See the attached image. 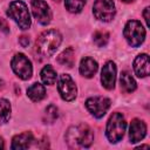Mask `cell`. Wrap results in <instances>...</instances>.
Wrapping results in <instances>:
<instances>
[{"label":"cell","mask_w":150,"mask_h":150,"mask_svg":"<svg viewBox=\"0 0 150 150\" xmlns=\"http://www.w3.org/2000/svg\"><path fill=\"white\" fill-rule=\"evenodd\" d=\"M62 41L61 34L55 29H49L40 34L36 40V52L45 57L52 56Z\"/></svg>","instance_id":"1"},{"label":"cell","mask_w":150,"mask_h":150,"mask_svg":"<svg viewBox=\"0 0 150 150\" xmlns=\"http://www.w3.org/2000/svg\"><path fill=\"white\" fill-rule=\"evenodd\" d=\"M66 139L71 148H88L94 141V134L87 124H80L68 129Z\"/></svg>","instance_id":"2"},{"label":"cell","mask_w":150,"mask_h":150,"mask_svg":"<svg viewBox=\"0 0 150 150\" xmlns=\"http://www.w3.org/2000/svg\"><path fill=\"white\" fill-rule=\"evenodd\" d=\"M7 15L11 19H13L21 29H28L30 27V23H32L30 14L27 5L23 1L15 0L11 2L7 11Z\"/></svg>","instance_id":"3"},{"label":"cell","mask_w":150,"mask_h":150,"mask_svg":"<svg viewBox=\"0 0 150 150\" xmlns=\"http://www.w3.org/2000/svg\"><path fill=\"white\" fill-rule=\"evenodd\" d=\"M125 128H127V122H125L124 117L122 116V114L114 112L110 116V118L107 123V129H105V134H107L109 142H111V143L120 142L124 136Z\"/></svg>","instance_id":"4"},{"label":"cell","mask_w":150,"mask_h":150,"mask_svg":"<svg viewBox=\"0 0 150 150\" xmlns=\"http://www.w3.org/2000/svg\"><path fill=\"white\" fill-rule=\"evenodd\" d=\"M123 35L131 47H138L145 39V29L137 20H130L124 26Z\"/></svg>","instance_id":"5"},{"label":"cell","mask_w":150,"mask_h":150,"mask_svg":"<svg viewBox=\"0 0 150 150\" xmlns=\"http://www.w3.org/2000/svg\"><path fill=\"white\" fill-rule=\"evenodd\" d=\"M93 13L100 21L109 22L116 14L115 4L112 0H95L93 6Z\"/></svg>","instance_id":"6"},{"label":"cell","mask_w":150,"mask_h":150,"mask_svg":"<svg viewBox=\"0 0 150 150\" xmlns=\"http://www.w3.org/2000/svg\"><path fill=\"white\" fill-rule=\"evenodd\" d=\"M12 69L13 71L21 79V80H28L30 79L33 74V67L32 62L28 60V57L21 53L15 54L12 59Z\"/></svg>","instance_id":"7"},{"label":"cell","mask_w":150,"mask_h":150,"mask_svg":"<svg viewBox=\"0 0 150 150\" xmlns=\"http://www.w3.org/2000/svg\"><path fill=\"white\" fill-rule=\"evenodd\" d=\"M57 89H59L60 96L64 101L70 102V101L75 100L76 94H77V88H76L75 82L68 74L60 75V77L57 80Z\"/></svg>","instance_id":"8"},{"label":"cell","mask_w":150,"mask_h":150,"mask_svg":"<svg viewBox=\"0 0 150 150\" xmlns=\"http://www.w3.org/2000/svg\"><path fill=\"white\" fill-rule=\"evenodd\" d=\"M86 107L94 117L101 118L108 111V109L110 107V100L107 97H103V96L89 97L86 101Z\"/></svg>","instance_id":"9"},{"label":"cell","mask_w":150,"mask_h":150,"mask_svg":"<svg viewBox=\"0 0 150 150\" xmlns=\"http://www.w3.org/2000/svg\"><path fill=\"white\" fill-rule=\"evenodd\" d=\"M34 18L41 25H48L52 20V12L45 0H32L30 4Z\"/></svg>","instance_id":"10"},{"label":"cell","mask_w":150,"mask_h":150,"mask_svg":"<svg viewBox=\"0 0 150 150\" xmlns=\"http://www.w3.org/2000/svg\"><path fill=\"white\" fill-rule=\"evenodd\" d=\"M101 82L105 89H114L116 82V66L112 61H108L103 66L101 71Z\"/></svg>","instance_id":"11"},{"label":"cell","mask_w":150,"mask_h":150,"mask_svg":"<svg viewBox=\"0 0 150 150\" xmlns=\"http://www.w3.org/2000/svg\"><path fill=\"white\" fill-rule=\"evenodd\" d=\"M146 135V125L143 121L135 118L130 123L129 128V138L131 143H136L142 141Z\"/></svg>","instance_id":"12"},{"label":"cell","mask_w":150,"mask_h":150,"mask_svg":"<svg viewBox=\"0 0 150 150\" xmlns=\"http://www.w3.org/2000/svg\"><path fill=\"white\" fill-rule=\"evenodd\" d=\"M134 70L138 77H145L149 75V56L148 54H139L134 61Z\"/></svg>","instance_id":"13"},{"label":"cell","mask_w":150,"mask_h":150,"mask_svg":"<svg viewBox=\"0 0 150 150\" xmlns=\"http://www.w3.org/2000/svg\"><path fill=\"white\" fill-rule=\"evenodd\" d=\"M34 141V137L32 135V132H22L16 135L13 141H12V145L11 148L14 150H22V149H28L32 143Z\"/></svg>","instance_id":"14"},{"label":"cell","mask_w":150,"mask_h":150,"mask_svg":"<svg viewBox=\"0 0 150 150\" xmlns=\"http://www.w3.org/2000/svg\"><path fill=\"white\" fill-rule=\"evenodd\" d=\"M97 68H98L97 62L94 59L87 56V57H83L81 60V63H80V73H81L82 76L88 77V79L93 77L96 74Z\"/></svg>","instance_id":"15"},{"label":"cell","mask_w":150,"mask_h":150,"mask_svg":"<svg viewBox=\"0 0 150 150\" xmlns=\"http://www.w3.org/2000/svg\"><path fill=\"white\" fill-rule=\"evenodd\" d=\"M27 96L33 101V102H39L46 96V89L41 83H33L28 89H27Z\"/></svg>","instance_id":"16"},{"label":"cell","mask_w":150,"mask_h":150,"mask_svg":"<svg viewBox=\"0 0 150 150\" xmlns=\"http://www.w3.org/2000/svg\"><path fill=\"white\" fill-rule=\"evenodd\" d=\"M121 89L124 93H132L136 89V81L128 71H122L120 76Z\"/></svg>","instance_id":"17"},{"label":"cell","mask_w":150,"mask_h":150,"mask_svg":"<svg viewBox=\"0 0 150 150\" xmlns=\"http://www.w3.org/2000/svg\"><path fill=\"white\" fill-rule=\"evenodd\" d=\"M74 61H75V53L73 48H67L64 49L59 56H57V62L62 66H67L69 68H71L74 66Z\"/></svg>","instance_id":"18"},{"label":"cell","mask_w":150,"mask_h":150,"mask_svg":"<svg viewBox=\"0 0 150 150\" xmlns=\"http://www.w3.org/2000/svg\"><path fill=\"white\" fill-rule=\"evenodd\" d=\"M41 80L45 84L52 86L56 81V71L52 66H45L41 70Z\"/></svg>","instance_id":"19"},{"label":"cell","mask_w":150,"mask_h":150,"mask_svg":"<svg viewBox=\"0 0 150 150\" xmlns=\"http://www.w3.org/2000/svg\"><path fill=\"white\" fill-rule=\"evenodd\" d=\"M11 117V103L5 100L0 98V123H7Z\"/></svg>","instance_id":"20"},{"label":"cell","mask_w":150,"mask_h":150,"mask_svg":"<svg viewBox=\"0 0 150 150\" xmlns=\"http://www.w3.org/2000/svg\"><path fill=\"white\" fill-rule=\"evenodd\" d=\"M64 5L70 13H79L83 9L86 0H64Z\"/></svg>","instance_id":"21"},{"label":"cell","mask_w":150,"mask_h":150,"mask_svg":"<svg viewBox=\"0 0 150 150\" xmlns=\"http://www.w3.org/2000/svg\"><path fill=\"white\" fill-rule=\"evenodd\" d=\"M59 117V110L55 105L50 104L46 108L45 110V115H43V121L45 123H53L56 118Z\"/></svg>","instance_id":"22"},{"label":"cell","mask_w":150,"mask_h":150,"mask_svg":"<svg viewBox=\"0 0 150 150\" xmlns=\"http://www.w3.org/2000/svg\"><path fill=\"white\" fill-rule=\"evenodd\" d=\"M109 41V34L105 30H97L94 33V42L97 47H104Z\"/></svg>","instance_id":"23"},{"label":"cell","mask_w":150,"mask_h":150,"mask_svg":"<svg viewBox=\"0 0 150 150\" xmlns=\"http://www.w3.org/2000/svg\"><path fill=\"white\" fill-rule=\"evenodd\" d=\"M0 30H2V32H5V33H7V32L9 30L7 22H6L4 19H1V18H0Z\"/></svg>","instance_id":"24"},{"label":"cell","mask_w":150,"mask_h":150,"mask_svg":"<svg viewBox=\"0 0 150 150\" xmlns=\"http://www.w3.org/2000/svg\"><path fill=\"white\" fill-rule=\"evenodd\" d=\"M19 42H20V45H21L22 47H27V46L29 45V39H28L27 36H21V38L19 39Z\"/></svg>","instance_id":"25"},{"label":"cell","mask_w":150,"mask_h":150,"mask_svg":"<svg viewBox=\"0 0 150 150\" xmlns=\"http://www.w3.org/2000/svg\"><path fill=\"white\" fill-rule=\"evenodd\" d=\"M149 11H150V8L146 7V8L144 9V12H143V16H144V20H145V22H146V26H149Z\"/></svg>","instance_id":"26"},{"label":"cell","mask_w":150,"mask_h":150,"mask_svg":"<svg viewBox=\"0 0 150 150\" xmlns=\"http://www.w3.org/2000/svg\"><path fill=\"white\" fill-rule=\"evenodd\" d=\"M4 146H5V144H4V141H2V138L0 137V149H4Z\"/></svg>","instance_id":"27"},{"label":"cell","mask_w":150,"mask_h":150,"mask_svg":"<svg viewBox=\"0 0 150 150\" xmlns=\"http://www.w3.org/2000/svg\"><path fill=\"white\" fill-rule=\"evenodd\" d=\"M121 1H123V2H131V1H134V0H121Z\"/></svg>","instance_id":"28"},{"label":"cell","mask_w":150,"mask_h":150,"mask_svg":"<svg viewBox=\"0 0 150 150\" xmlns=\"http://www.w3.org/2000/svg\"><path fill=\"white\" fill-rule=\"evenodd\" d=\"M0 87H1V80H0Z\"/></svg>","instance_id":"29"}]
</instances>
